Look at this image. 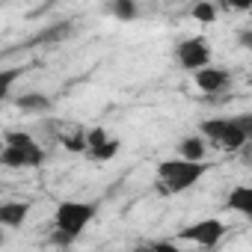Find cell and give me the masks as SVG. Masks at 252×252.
Listing matches in <instances>:
<instances>
[{
    "mask_svg": "<svg viewBox=\"0 0 252 252\" xmlns=\"http://www.w3.org/2000/svg\"><path fill=\"white\" fill-rule=\"evenodd\" d=\"M202 140H208L217 149L237 152L252 137V116H234V119H208L202 122Z\"/></svg>",
    "mask_w": 252,
    "mask_h": 252,
    "instance_id": "cell-1",
    "label": "cell"
},
{
    "mask_svg": "<svg viewBox=\"0 0 252 252\" xmlns=\"http://www.w3.org/2000/svg\"><path fill=\"white\" fill-rule=\"evenodd\" d=\"M208 172V163H190V160H163L158 166V178H160V187L163 193H184L190 190L202 175Z\"/></svg>",
    "mask_w": 252,
    "mask_h": 252,
    "instance_id": "cell-2",
    "label": "cell"
},
{
    "mask_svg": "<svg viewBox=\"0 0 252 252\" xmlns=\"http://www.w3.org/2000/svg\"><path fill=\"white\" fill-rule=\"evenodd\" d=\"M92 217H95V205H86V202H60L57 214H54V222H57L54 240H60V243L74 240L89 225Z\"/></svg>",
    "mask_w": 252,
    "mask_h": 252,
    "instance_id": "cell-3",
    "label": "cell"
},
{
    "mask_svg": "<svg viewBox=\"0 0 252 252\" xmlns=\"http://www.w3.org/2000/svg\"><path fill=\"white\" fill-rule=\"evenodd\" d=\"M175 60L187 68V71H202L208 63H211V45L205 36H193V39H184L178 48H175Z\"/></svg>",
    "mask_w": 252,
    "mask_h": 252,
    "instance_id": "cell-4",
    "label": "cell"
},
{
    "mask_svg": "<svg viewBox=\"0 0 252 252\" xmlns=\"http://www.w3.org/2000/svg\"><path fill=\"white\" fill-rule=\"evenodd\" d=\"M222 234H225L222 220H199V222H190V225H184V228L178 231V237H181V240L199 243V246H205V249L217 246Z\"/></svg>",
    "mask_w": 252,
    "mask_h": 252,
    "instance_id": "cell-5",
    "label": "cell"
},
{
    "mask_svg": "<svg viewBox=\"0 0 252 252\" xmlns=\"http://www.w3.org/2000/svg\"><path fill=\"white\" fill-rule=\"evenodd\" d=\"M42 160H45V149L39 143L33 149H9V146H3V152H0V166H12V169L39 166Z\"/></svg>",
    "mask_w": 252,
    "mask_h": 252,
    "instance_id": "cell-6",
    "label": "cell"
},
{
    "mask_svg": "<svg viewBox=\"0 0 252 252\" xmlns=\"http://www.w3.org/2000/svg\"><path fill=\"white\" fill-rule=\"evenodd\" d=\"M196 86H199L202 92L214 95V92H220V89H225V86H228V71H225V68L205 65L202 71H196Z\"/></svg>",
    "mask_w": 252,
    "mask_h": 252,
    "instance_id": "cell-7",
    "label": "cell"
},
{
    "mask_svg": "<svg viewBox=\"0 0 252 252\" xmlns=\"http://www.w3.org/2000/svg\"><path fill=\"white\" fill-rule=\"evenodd\" d=\"M71 33H74V24H71V21H63V24H51L48 30H42V33H36L33 39H27L21 48H30V45H57V42L68 39Z\"/></svg>",
    "mask_w": 252,
    "mask_h": 252,
    "instance_id": "cell-8",
    "label": "cell"
},
{
    "mask_svg": "<svg viewBox=\"0 0 252 252\" xmlns=\"http://www.w3.org/2000/svg\"><path fill=\"white\" fill-rule=\"evenodd\" d=\"M27 214H30V205L27 202H3L0 205V228H18V225H24V220H27Z\"/></svg>",
    "mask_w": 252,
    "mask_h": 252,
    "instance_id": "cell-9",
    "label": "cell"
},
{
    "mask_svg": "<svg viewBox=\"0 0 252 252\" xmlns=\"http://www.w3.org/2000/svg\"><path fill=\"white\" fill-rule=\"evenodd\" d=\"M178 158L190 160V163H202L205 160V140L202 137H187L178 143Z\"/></svg>",
    "mask_w": 252,
    "mask_h": 252,
    "instance_id": "cell-10",
    "label": "cell"
},
{
    "mask_svg": "<svg viewBox=\"0 0 252 252\" xmlns=\"http://www.w3.org/2000/svg\"><path fill=\"white\" fill-rule=\"evenodd\" d=\"M15 104H18L21 110H27V113H45V110H51V98H48V95H42V92L18 95V98H15Z\"/></svg>",
    "mask_w": 252,
    "mask_h": 252,
    "instance_id": "cell-11",
    "label": "cell"
},
{
    "mask_svg": "<svg viewBox=\"0 0 252 252\" xmlns=\"http://www.w3.org/2000/svg\"><path fill=\"white\" fill-rule=\"evenodd\" d=\"M228 208H234L243 217H252V190L249 187H234L228 196Z\"/></svg>",
    "mask_w": 252,
    "mask_h": 252,
    "instance_id": "cell-12",
    "label": "cell"
},
{
    "mask_svg": "<svg viewBox=\"0 0 252 252\" xmlns=\"http://www.w3.org/2000/svg\"><path fill=\"white\" fill-rule=\"evenodd\" d=\"M107 9H110L119 21H134V18H137V12H140L134 0H113Z\"/></svg>",
    "mask_w": 252,
    "mask_h": 252,
    "instance_id": "cell-13",
    "label": "cell"
},
{
    "mask_svg": "<svg viewBox=\"0 0 252 252\" xmlns=\"http://www.w3.org/2000/svg\"><path fill=\"white\" fill-rule=\"evenodd\" d=\"M190 15H193L199 24H214V21H217V6L208 3V0H202V3H196V6L190 9Z\"/></svg>",
    "mask_w": 252,
    "mask_h": 252,
    "instance_id": "cell-14",
    "label": "cell"
},
{
    "mask_svg": "<svg viewBox=\"0 0 252 252\" xmlns=\"http://www.w3.org/2000/svg\"><path fill=\"white\" fill-rule=\"evenodd\" d=\"M3 143H6L9 149H33V146H36V140H33L27 131H9V134L3 137Z\"/></svg>",
    "mask_w": 252,
    "mask_h": 252,
    "instance_id": "cell-15",
    "label": "cell"
},
{
    "mask_svg": "<svg viewBox=\"0 0 252 252\" xmlns=\"http://www.w3.org/2000/svg\"><path fill=\"white\" fill-rule=\"evenodd\" d=\"M116 155H119V140H113V137H110L107 143H101L98 149H92V152H89V158H92V160H113Z\"/></svg>",
    "mask_w": 252,
    "mask_h": 252,
    "instance_id": "cell-16",
    "label": "cell"
},
{
    "mask_svg": "<svg viewBox=\"0 0 252 252\" xmlns=\"http://www.w3.org/2000/svg\"><path fill=\"white\" fill-rule=\"evenodd\" d=\"M18 77H21V68H3L0 71V101L9 98V89H12V83Z\"/></svg>",
    "mask_w": 252,
    "mask_h": 252,
    "instance_id": "cell-17",
    "label": "cell"
},
{
    "mask_svg": "<svg viewBox=\"0 0 252 252\" xmlns=\"http://www.w3.org/2000/svg\"><path fill=\"white\" fill-rule=\"evenodd\" d=\"M83 140H86V152H92V149H98L101 143H107L110 137H107V131H104V128H92V131H86V134H83Z\"/></svg>",
    "mask_w": 252,
    "mask_h": 252,
    "instance_id": "cell-18",
    "label": "cell"
},
{
    "mask_svg": "<svg viewBox=\"0 0 252 252\" xmlns=\"http://www.w3.org/2000/svg\"><path fill=\"white\" fill-rule=\"evenodd\" d=\"M86 131H77V134H68V137H60V143L68 149V152H86V140H83Z\"/></svg>",
    "mask_w": 252,
    "mask_h": 252,
    "instance_id": "cell-19",
    "label": "cell"
},
{
    "mask_svg": "<svg viewBox=\"0 0 252 252\" xmlns=\"http://www.w3.org/2000/svg\"><path fill=\"white\" fill-rule=\"evenodd\" d=\"M134 252H187V249H181V246H175L169 240H158V243H146V246H140Z\"/></svg>",
    "mask_w": 252,
    "mask_h": 252,
    "instance_id": "cell-20",
    "label": "cell"
},
{
    "mask_svg": "<svg viewBox=\"0 0 252 252\" xmlns=\"http://www.w3.org/2000/svg\"><path fill=\"white\" fill-rule=\"evenodd\" d=\"M240 45H243V48H249V45H252V33H249V30H243V33H240Z\"/></svg>",
    "mask_w": 252,
    "mask_h": 252,
    "instance_id": "cell-21",
    "label": "cell"
},
{
    "mask_svg": "<svg viewBox=\"0 0 252 252\" xmlns=\"http://www.w3.org/2000/svg\"><path fill=\"white\" fill-rule=\"evenodd\" d=\"M3 240H6V234H3V228H0V246H3Z\"/></svg>",
    "mask_w": 252,
    "mask_h": 252,
    "instance_id": "cell-22",
    "label": "cell"
}]
</instances>
